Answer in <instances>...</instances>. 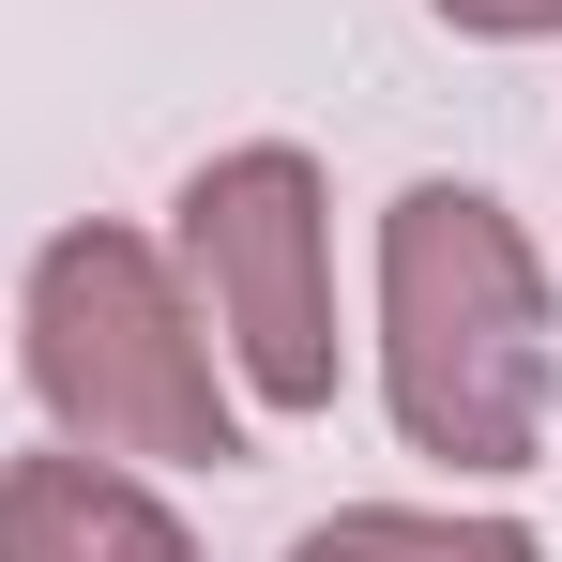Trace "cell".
<instances>
[{"mask_svg":"<svg viewBox=\"0 0 562 562\" xmlns=\"http://www.w3.org/2000/svg\"><path fill=\"white\" fill-rule=\"evenodd\" d=\"M289 562H548L517 517H395V502H350V517H319Z\"/></svg>","mask_w":562,"mask_h":562,"instance_id":"cell-5","label":"cell"},{"mask_svg":"<svg viewBox=\"0 0 562 562\" xmlns=\"http://www.w3.org/2000/svg\"><path fill=\"white\" fill-rule=\"evenodd\" d=\"M441 31H486V46H532V31H562V0H441Z\"/></svg>","mask_w":562,"mask_h":562,"instance_id":"cell-6","label":"cell"},{"mask_svg":"<svg viewBox=\"0 0 562 562\" xmlns=\"http://www.w3.org/2000/svg\"><path fill=\"white\" fill-rule=\"evenodd\" d=\"M548 274L517 213L471 183H411L380 213V395L411 457L441 471H532L548 457Z\"/></svg>","mask_w":562,"mask_h":562,"instance_id":"cell-1","label":"cell"},{"mask_svg":"<svg viewBox=\"0 0 562 562\" xmlns=\"http://www.w3.org/2000/svg\"><path fill=\"white\" fill-rule=\"evenodd\" d=\"M319 244H335V213L289 137H244L183 183V259L213 289V335L244 350L259 411H335V259Z\"/></svg>","mask_w":562,"mask_h":562,"instance_id":"cell-3","label":"cell"},{"mask_svg":"<svg viewBox=\"0 0 562 562\" xmlns=\"http://www.w3.org/2000/svg\"><path fill=\"white\" fill-rule=\"evenodd\" d=\"M0 562H198L183 517L106 457H15L0 471Z\"/></svg>","mask_w":562,"mask_h":562,"instance_id":"cell-4","label":"cell"},{"mask_svg":"<svg viewBox=\"0 0 562 562\" xmlns=\"http://www.w3.org/2000/svg\"><path fill=\"white\" fill-rule=\"evenodd\" d=\"M31 380L61 411V441H92V457H168V471L244 457V426L213 395V335L137 228H61L31 259Z\"/></svg>","mask_w":562,"mask_h":562,"instance_id":"cell-2","label":"cell"}]
</instances>
